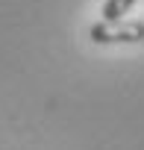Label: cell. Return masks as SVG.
<instances>
[{"instance_id": "obj_1", "label": "cell", "mask_w": 144, "mask_h": 150, "mask_svg": "<svg viewBox=\"0 0 144 150\" xmlns=\"http://www.w3.org/2000/svg\"><path fill=\"white\" fill-rule=\"evenodd\" d=\"M88 38L94 44H138V41H144V24L132 21V24L115 27V24L100 21V24L88 27Z\"/></svg>"}, {"instance_id": "obj_2", "label": "cell", "mask_w": 144, "mask_h": 150, "mask_svg": "<svg viewBox=\"0 0 144 150\" xmlns=\"http://www.w3.org/2000/svg\"><path fill=\"white\" fill-rule=\"evenodd\" d=\"M135 3H138V0H106L103 9H100V15H103L106 24H118V21H121Z\"/></svg>"}]
</instances>
